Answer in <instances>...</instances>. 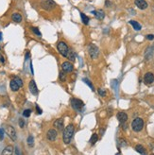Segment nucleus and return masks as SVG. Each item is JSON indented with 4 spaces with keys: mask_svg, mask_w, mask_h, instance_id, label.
Listing matches in <instances>:
<instances>
[{
    "mask_svg": "<svg viewBox=\"0 0 154 155\" xmlns=\"http://www.w3.org/2000/svg\"><path fill=\"white\" fill-rule=\"evenodd\" d=\"M11 19H12V21H14L15 23H20V22H22V15L20 14V13L18 12H14L11 15Z\"/></svg>",
    "mask_w": 154,
    "mask_h": 155,
    "instance_id": "nucleus-16",
    "label": "nucleus"
},
{
    "mask_svg": "<svg viewBox=\"0 0 154 155\" xmlns=\"http://www.w3.org/2000/svg\"><path fill=\"white\" fill-rule=\"evenodd\" d=\"M31 30L34 34H36L37 36H41V32H40V30L37 28H31Z\"/></svg>",
    "mask_w": 154,
    "mask_h": 155,
    "instance_id": "nucleus-28",
    "label": "nucleus"
},
{
    "mask_svg": "<svg viewBox=\"0 0 154 155\" xmlns=\"http://www.w3.org/2000/svg\"><path fill=\"white\" fill-rule=\"evenodd\" d=\"M116 118H117L118 121L122 124V123H126V122H127V120H128V115H127V114L124 113V112H119V113L116 114Z\"/></svg>",
    "mask_w": 154,
    "mask_h": 155,
    "instance_id": "nucleus-13",
    "label": "nucleus"
},
{
    "mask_svg": "<svg viewBox=\"0 0 154 155\" xmlns=\"http://www.w3.org/2000/svg\"><path fill=\"white\" fill-rule=\"evenodd\" d=\"M81 21H82V23L84 24V25H88L89 24V17L88 16H86L84 13H82V12H81Z\"/></svg>",
    "mask_w": 154,
    "mask_h": 155,
    "instance_id": "nucleus-21",
    "label": "nucleus"
},
{
    "mask_svg": "<svg viewBox=\"0 0 154 155\" xmlns=\"http://www.w3.org/2000/svg\"><path fill=\"white\" fill-rule=\"evenodd\" d=\"M53 126L55 127L58 131H63V128H64V125H63V118H58L56 119L54 123H53Z\"/></svg>",
    "mask_w": 154,
    "mask_h": 155,
    "instance_id": "nucleus-11",
    "label": "nucleus"
},
{
    "mask_svg": "<svg viewBox=\"0 0 154 155\" xmlns=\"http://www.w3.org/2000/svg\"><path fill=\"white\" fill-rule=\"evenodd\" d=\"M93 13H94V15L96 16V18L98 19V20H102V19L105 17V13L102 10H95V11H93Z\"/></svg>",
    "mask_w": 154,
    "mask_h": 155,
    "instance_id": "nucleus-15",
    "label": "nucleus"
},
{
    "mask_svg": "<svg viewBox=\"0 0 154 155\" xmlns=\"http://www.w3.org/2000/svg\"><path fill=\"white\" fill-rule=\"evenodd\" d=\"M57 48H58V51H59V53H60L63 57L65 58L66 56H67V53H68V50H69V47H68V46L66 44L65 42L63 41H61L58 43L57 44Z\"/></svg>",
    "mask_w": 154,
    "mask_h": 155,
    "instance_id": "nucleus-2",
    "label": "nucleus"
},
{
    "mask_svg": "<svg viewBox=\"0 0 154 155\" xmlns=\"http://www.w3.org/2000/svg\"><path fill=\"white\" fill-rule=\"evenodd\" d=\"M13 147L12 146H7V147H5V150L2 151V154H12L13 153Z\"/></svg>",
    "mask_w": 154,
    "mask_h": 155,
    "instance_id": "nucleus-18",
    "label": "nucleus"
},
{
    "mask_svg": "<svg viewBox=\"0 0 154 155\" xmlns=\"http://www.w3.org/2000/svg\"><path fill=\"white\" fill-rule=\"evenodd\" d=\"M19 126L21 127V128H24V126H25V122H24L23 119H20V120H19Z\"/></svg>",
    "mask_w": 154,
    "mask_h": 155,
    "instance_id": "nucleus-33",
    "label": "nucleus"
},
{
    "mask_svg": "<svg viewBox=\"0 0 154 155\" xmlns=\"http://www.w3.org/2000/svg\"><path fill=\"white\" fill-rule=\"evenodd\" d=\"M71 106H72L73 109L77 110V111H81V109L84 107V103H83V101L81 100V99L72 98V99H71Z\"/></svg>",
    "mask_w": 154,
    "mask_h": 155,
    "instance_id": "nucleus-6",
    "label": "nucleus"
},
{
    "mask_svg": "<svg viewBox=\"0 0 154 155\" xmlns=\"http://www.w3.org/2000/svg\"><path fill=\"white\" fill-rule=\"evenodd\" d=\"M30 114H31V110H30V109H26V110L24 111L23 115L25 116V117H29V116L30 115Z\"/></svg>",
    "mask_w": 154,
    "mask_h": 155,
    "instance_id": "nucleus-27",
    "label": "nucleus"
},
{
    "mask_svg": "<svg viewBox=\"0 0 154 155\" xmlns=\"http://www.w3.org/2000/svg\"><path fill=\"white\" fill-rule=\"evenodd\" d=\"M62 69L64 73H67V72H72L74 69V66L73 64L69 62H63V64H62Z\"/></svg>",
    "mask_w": 154,
    "mask_h": 155,
    "instance_id": "nucleus-9",
    "label": "nucleus"
},
{
    "mask_svg": "<svg viewBox=\"0 0 154 155\" xmlns=\"http://www.w3.org/2000/svg\"><path fill=\"white\" fill-rule=\"evenodd\" d=\"M98 94L101 96H106V91H105L104 89H101V88H100V89H98Z\"/></svg>",
    "mask_w": 154,
    "mask_h": 155,
    "instance_id": "nucleus-30",
    "label": "nucleus"
},
{
    "mask_svg": "<svg viewBox=\"0 0 154 155\" xmlns=\"http://www.w3.org/2000/svg\"><path fill=\"white\" fill-rule=\"evenodd\" d=\"M143 127H144V120L142 118H140V117L135 118L132 121V123H131V128H132L133 131L136 132L142 131Z\"/></svg>",
    "mask_w": 154,
    "mask_h": 155,
    "instance_id": "nucleus-4",
    "label": "nucleus"
},
{
    "mask_svg": "<svg viewBox=\"0 0 154 155\" xmlns=\"http://www.w3.org/2000/svg\"><path fill=\"white\" fill-rule=\"evenodd\" d=\"M97 140H98V136H97V133H94V134L92 135L91 139H90V143H91L92 145H94V144H96V142H97Z\"/></svg>",
    "mask_w": 154,
    "mask_h": 155,
    "instance_id": "nucleus-23",
    "label": "nucleus"
},
{
    "mask_svg": "<svg viewBox=\"0 0 154 155\" xmlns=\"http://www.w3.org/2000/svg\"><path fill=\"white\" fill-rule=\"evenodd\" d=\"M88 53L92 59H94V60L97 59V58L98 57V54H99L98 47L94 44H90L88 46Z\"/></svg>",
    "mask_w": 154,
    "mask_h": 155,
    "instance_id": "nucleus-5",
    "label": "nucleus"
},
{
    "mask_svg": "<svg viewBox=\"0 0 154 155\" xmlns=\"http://www.w3.org/2000/svg\"><path fill=\"white\" fill-rule=\"evenodd\" d=\"M2 40V32H0V41Z\"/></svg>",
    "mask_w": 154,
    "mask_h": 155,
    "instance_id": "nucleus-38",
    "label": "nucleus"
},
{
    "mask_svg": "<svg viewBox=\"0 0 154 155\" xmlns=\"http://www.w3.org/2000/svg\"><path fill=\"white\" fill-rule=\"evenodd\" d=\"M5 132H6V133L9 135V137H10V138H11L13 141H15L16 138H17V135H16L15 129H14L12 126H7V127H6Z\"/></svg>",
    "mask_w": 154,
    "mask_h": 155,
    "instance_id": "nucleus-7",
    "label": "nucleus"
},
{
    "mask_svg": "<svg viewBox=\"0 0 154 155\" xmlns=\"http://www.w3.org/2000/svg\"><path fill=\"white\" fill-rule=\"evenodd\" d=\"M29 91H30V93L34 96H36L37 94H38V88H37L36 83H35V80H30V82L29 84Z\"/></svg>",
    "mask_w": 154,
    "mask_h": 155,
    "instance_id": "nucleus-12",
    "label": "nucleus"
},
{
    "mask_svg": "<svg viewBox=\"0 0 154 155\" xmlns=\"http://www.w3.org/2000/svg\"><path fill=\"white\" fill-rule=\"evenodd\" d=\"M4 138V130L0 129V140H3Z\"/></svg>",
    "mask_w": 154,
    "mask_h": 155,
    "instance_id": "nucleus-32",
    "label": "nucleus"
},
{
    "mask_svg": "<svg viewBox=\"0 0 154 155\" xmlns=\"http://www.w3.org/2000/svg\"><path fill=\"white\" fill-rule=\"evenodd\" d=\"M106 6H107V7H110V2H109V1H106Z\"/></svg>",
    "mask_w": 154,
    "mask_h": 155,
    "instance_id": "nucleus-37",
    "label": "nucleus"
},
{
    "mask_svg": "<svg viewBox=\"0 0 154 155\" xmlns=\"http://www.w3.org/2000/svg\"><path fill=\"white\" fill-rule=\"evenodd\" d=\"M75 57H76V55H75L74 51L71 48H69L66 58H68V59H69V61H71V62H74V61H75Z\"/></svg>",
    "mask_w": 154,
    "mask_h": 155,
    "instance_id": "nucleus-19",
    "label": "nucleus"
},
{
    "mask_svg": "<svg viewBox=\"0 0 154 155\" xmlns=\"http://www.w3.org/2000/svg\"><path fill=\"white\" fill-rule=\"evenodd\" d=\"M13 80H15L16 83H17V84H18L20 87H22V86H23V81H22V80L19 77H14V78H13Z\"/></svg>",
    "mask_w": 154,
    "mask_h": 155,
    "instance_id": "nucleus-25",
    "label": "nucleus"
},
{
    "mask_svg": "<svg viewBox=\"0 0 154 155\" xmlns=\"http://www.w3.org/2000/svg\"><path fill=\"white\" fill-rule=\"evenodd\" d=\"M144 81H145V83L146 84H151V83H153L154 81V75L153 73L151 72H148L145 75V77H144Z\"/></svg>",
    "mask_w": 154,
    "mask_h": 155,
    "instance_id": "nucleus-10",
    "label": "nucleus"
},
{
    "mask_svg": "<svg viewBox=\"0 0 154 155\" xmlns=\"http://www.w3.org/2000/svg\"><path fill=\"white\" fill-rule=\"evenodd\" d=\"M60 80L61 81H65V74L63 71H61L60 72Z\"/></svg>",
    "mask_w": 154,
    "mask_h": 155,
    "instance_id": "nucleus-29",
    "label": "nucleus"
},
{
    "mask_svg": "<svg viewBox=\"0 0 154 155\" xmlns=\"http://www.w3.org/2000/svg\"><path fill=\"white\" fill-rule=\"evenodd\" d=\"M40 6L45 10H52L54 8H56V3L53 0H41Z\"/></svg>",
    "mask_w": 154,
    "mask_h": 155,
    "instance_id": "nucleus-3",
    "label": "nucleus"
},
{
    "mask_svg": "<svg viewBox=\"0 0 154 155\" xmlns=\"http://www.w3.org/2000/svg\"><path fill=\"white\" fill-rule=\"evenodd\" d=\"M146 39H148V40H153L154 35L153 34H149V35H146Z\"/></svg>",
    "mask_w": 154,
    "mask_h": 155,
    "instance_id": "nucleus-34",
    "label": "nucleus"
},
{
    "mask_svg": "<svg viewBox=\"0 0 154 155\" xmlns=\"http://www.w3.org/2000/svg\"><path fill=\"white\" fill-rule=\"evenodd\" d=\"M74 132H75V127L74 125L69 124L67 127H66L64 131H63V140L64 144H69L72 140V137H73Z\"/></svg>",
    "mask_w": 154,
    "mask_h": 155,
    "instance_id": "nucleus-1",
    "label": "nucleus"
},
{
    "mask_svg": "<svg viewBox=\"0 0 154 155\" xmlns=\"http://www.w3.org/2000/svg\"><path fill=\"white\" fill-rule=\"evenodd\" d=\"M135 150L137 152L141 153V154H145V153H146V150H145V147L142 145H137L135 147Z\"/></svg>",
    "mask_w": 154,
    "mask_h": 155,
    "instance_id": "nucleus-22",
    "label": "nucleus"
},
{
    "mask_svg": "<svg viewBox=\"0 0 154 155\" xmlns=\"http://www.w3.org/2000/svg\"><path fill=\"white\" fill-rule=\"evenodd\" d=\"M10 86H11V89L13 91V92H16V91L19 90V88H20V86L16 83V81L14 80H11V83H10Z\"/></svg>",
    "mask_w": 154,
    "mask_h": 155,
    "instance_id": "nucleus-17",
    "label": "nucleus"
},
{
    "mask_svg": "<svg viewBox=\"0 0 154 155\" xmlns=\"http://www.w3.org/2000/svg\"><path fill=\"white\" fill-rule=\"evenodd\" d=\"M135 5L137 6V8H139L140 10H146L148 8V3L145 0H135Z\"/></svg>",
    "mask_w": 154,
    "mask_h": 155,
    "instance_id": "nucleus-14",
    "label": "nucleus"
},
{
    "mask_svg": "<svg viewBox=\"0 0 154 155\" xmlns=\"http://www.w3.org/2000/svg\"><path fill=\"white\" fill-rule=\"evenodd\" d=\"M119 141H120V142H119V144H120L121 146H126V145H127V143H126V141L124 139H120Z\"/></svg>",
    "mask_w": 154,
    "mask_h": 155,
    "instance_id": "nucleus-35",
    "label": "nucleus"
},
{
    "mask_svg": "<svg viewBox=\"0 0 154 155\" xmlns=\"http://www.w3.org/2000/svg\"><path fill=\"white\" fill-rule=\"evenodd\" d=\"M36 110H37V114H42V110H41V109H40V107L38 106V105H36Z\"/></svg>",
    "mask_w": 154,
    "mask_h": 155,
    "instance_id": "nucleus-36",
    "label": "nucleus"
},
{
    "mask_svg": "<svg viewBox=\"0 0 154 155\" xmlns=\"http://www.w3.org/2000/svg\"><path fill=\"white\" fill-rule=\"evenodd\" d=\"M57 135H58L57 131L54 129L48 130L46 132V138L47 140H49V141H55L56 138H57Z\"/></svg>",
    "mask_w": 154,
    "mask_h": 155,
    "instance_id": "nucleus-8",
    "label": "nucleus"
},
{
    "mask_svg": "<svg viewBox=\"0 0 154 155\" xmlns=\"http://www.w3.org/2000/svg\"><path fill=\"white\" fill-rule=\"evenodd\" d=\"M5 63V59H4V57L2 56V54L0 53V66L2 64H4Z\"/></svg>",
    "mask_w": 154,
    "mask_h": 155,
    "instance_id": "nucleus-31",
    "label": "nucleus"
},
{
    "mask_svg": "<svg viewBox=\"0 0 154 155\" xmlns=\"http://www.w3.org/2000/svg\"><path fill=\"white\" fill-rule=\"evenodd\" d=\"M83 81H84V82H85V83H86V84L89 86V87L91 88L92 90H93V91L95 90V89H94V86H93V84H92V83L90 82V80H89L88 79H83Z\"/></svg>",
    "mask_w": 154,
    "mask_h": 155,
    "instance_id": "nucleus-26",
    "label": "nucleus"
},
{
    "mask_svg": "<svg viewBox=\"0 0 154 155\" xmlns=\"http://www.w3.org/2000/svg\"><path fill=\"white\" fill-rule=\"evenodd\" d=\"M130 24H131V26L133 27V29H135V30H140V29H142L141 25H140L138 22H136V21L131 20V21H130Z\"/></svg>",
    "mask_w": 154,
    "mask_h": 155,
    "instance_id": "nucleus-20",
    "label": "nucleus"
},
{
    "mask_svg": "<svg viewBox=\"0 0 154 155\" xmlns=\"http://www.w3.org/2000/svg\"><path fill=\"white\" fill-rule=\"evenodd\" d=\"M28 145H29V147H33L34 139H33V136H32V135H29V138H28Z\"/></svg>",
    "mask_w": 154,
    "mask_h": 155,
    "instance_id": "nucleus-24",
    "label": "nucleus"
}]
</instances>
